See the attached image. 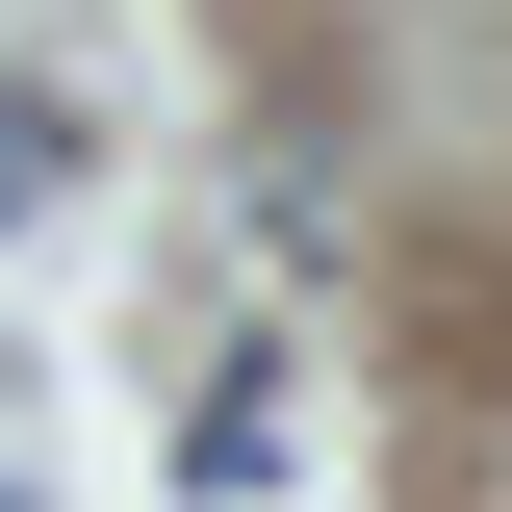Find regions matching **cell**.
<instances>
[{
	"label": "cell",
	"mask_w": 512,
	"mask_h": 512,
	"mask_svg": "<svg viewBox=\"0 0 512 512\" xmlns=\"http://www.w3.org/2000/svg\"><path fill=\"white\" fill-rule=\"evenodd\" d=\"M180 487H205V512H256V487H282V359H205V410H180Z\"/></svg>",
	"instance_id": "cell-1"
},
{
	"label": "cell",
	"mask_w": 512,
	"mask_h": 512,
	"mask_svg": "<svg viewBox=\"0 0 512 512\" xmlns=\"http://www.w3.org/2000/svg\"><path fill=\"white\" fill-rule=\"evenodd\" d=\"M52 180H77V128L26 103V77H0V231H26V205H52Z\"/></svg>",
	"instance_id": "cell-2"
},
{
	"label": "cell",
	"mask_w": 512,
	"mask_h": 512,
	"mask_svg": "<svg viewBox=\"0 0 512 512\" xmlns=\"http://www.w3.org/2000/svg\"><path fill=\"white\" fill-rule=\"evenodd\" d=\"M0 512H26V487H0Z\"/></svg>",
	"instance_id": "cell-3"
}]
</instances>
